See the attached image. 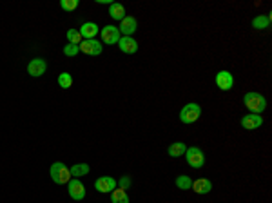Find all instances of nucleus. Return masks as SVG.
I'll return each mask as SVG.
<instances>
[{"instance_id": "22", "label": "nucleus", "mask_w": 272, "mask_h": 203, "mask_svg": "<svg viewBox=\"0 0 272 203\" xmlns=\"http://www.w3.org/2000/svg\"><path fill=\"white\" fill-rule=\"evenodd\" d=\"M58 85L62 89H69L73 85V76L69 73H60L58 74Z\"/></svg>"}, {"instance_id": "6", "label": "nucleus", "mask_w": 272, "mask_h": 203, "mask_svg": "<svg viewBox=\"0 0 272 203\" xmlns=\"http://www.w3.org/2000/svg\"><path fill=\"white\" fill-rule=\"evenodd\" d=\"M100 33H102V42L107 44V46H114V44H118L120 38H122V35H120L118 27L116 26H106L100 29Z\"/></svg>"}, {"instance_id": "3", "label": "nucleus", "mask_w": 272, "mask_h": 203, "mask_svg": "<svg viewBox=\"0 0 272 203\" xmlns=\"http://www.w3.org/2000/svg\"><path fill=\"white\" fill-rule=\"evenodd\" d=\"M199 116H201V107H199V104H194V102L183 105V109L180 111V120L185 125L198 122Z\"/></svg>"}, {"instance_id": "8", "label": "nucleus", "mask_w": 272, "mask_h": 203, "mask_svg": "<svg viewBox=\"0 0 272 203\" xmlns=\"http://www.w3.org/2000/svg\"><path fill=\"white\" fill-rule=\"evenodd\" d=\"M136 27H138V22H136V18L134 17H127L124 20H120V26H118V31L122 37H133V33L136 31Z\"/></svg>"}, {"instance_id": "20", "label": "nucleus", "mask_w": 272, "mask_h": 203, "mask_svg": "<svg viewBox=\"0 0 272 203\" xmlns=\"http://www.w3.org/2000/svg\"><path fill=\"white\" fill-rule=\"evenodd\" d=\"M129 194H127V190L124 189H114L111 192V203H129Z\"/></svg>"}, {"instance_id": "1", "label": "nucleus", "mask_w": 272, "mask_h": 203, "mask_svg": "<svg viewBox=\"0 0 272 203\" xmlns=\"http://www.w3.org/2000/svg\"><path fill=\"white\" fill-rule=\"evenodd\" d=\"M243 104L253 114H261L267 109V100L259 92H247L243 96Z\"/></svg>"}, {"instance_id": "11", "label": "nucleus", "mask_w": 272, "mask_h": 203, "mask_svg": "<svg viewBox=\"0 0 272 203\" xmlns=\"http://www.w3.org/2000/svg\"><path fill=\"white\" fill-rule=\"evenodd\" d=\"M94 189L98 190V192H113L116 189V180L113 176H102L98 178L96 182H94Z\"/></svg>"}, {"instance_id": "24", "label": "nucleus", "mask_w": 272, "mask_h": 203, "mask_svg": "<svg viewBox=\"0 0 272 203\" xmlns=\"http://www.w3.org/2000/svg\"><path fill=\"white\" fill-rule=\"evenodd\" d=\"M78 0H60V7L64 9V11H74L76 7H78Z\"/></svg>"}, {"instance_id": "7", "label": "nucleus", "mask_w": 272, "mask_h": 203, "mask_svg": "<svg viewBox=\"0 0 272 203\" xmlns=\"http://www.w3.org/2000/svg\"><path fill=\"white\" fill-rule=\"evenodd\" d=\"M80 51L89 55V56H100L102 55V42H98L96 38L93 40H82L80 44Z\"/></svg>"}, {"instance_id": "2", "label": "nucleus", "mask_w": 272, "mask_h": 203, "mask_svg": "<svg viewBox=\"0 0 272 203\" xmlns=\"http://www.w3.org/2000/svg\"><path fill=\"white\" fill-rule=\"evenodd\" d=\"M49 174H51V180H53L56 185H66V184H69V180H71L69 167H67L66 164H62V162H56V164L51 165Z\"/></svg>"}, {"instance_id": "26", "label": "nucleus", "mask_w": 272, "mask_h": 203, "mask_svg": "<svg viewBox=\"0 0 272 203\" xmlns=\"http://www.w3.org/2000/svg\"><path fill=\"white\" fill-rule=\"evenodd\" d=\"M131 184H133V182H131V178H129V176H122V178L118 180V185H120L118 189L127 190L129 187H131Z\"/></svg>"}, {"instance_id": "13", "label": "nucleus", "mask_w": 272, "mask_h": 203, "mask_svg": "<svg viewBox=\"0 0 272 203\" xmlns=\"http://www.w3.org/2000/svg\"><path fill=\"white\" fill-rule=\"evenodd\" d=\"M78 31L84 40H93L94 37L100 33V27H98V24H94V22H84V24L80 26Z\"/></svg>"}, {"instance_id": "12", "label": "nucleus", "mask_w": 272, "mask_h": 203, "mask_svg": "<svg viewBox=\"0 0 272 203\" xmlns=\"http://www.w3.org/2000/svg\"><path fill=\"white\" fill-rule=\"evenodd\" d=\"M263 125V118H261V114H245L243 118H241V127L247 129V131H254V129H259Z\"/></svg>"}, {"instance_id": "23", "label": "nucleus", "mask_w": 272, "mask_h": 203, "mask_svg": "<svg viewBox=\"0 0 272 203\" xmlns=\"http://www.w3.org/2000/svg\"><path fill=\"white\" fill-rule=\"evenodd\" d=\"M66 37H67V42H69V44H76V46H80V44H82V40H84L78 29H69Z\"/></svg>"}, {"instance_id": "17", "label": "nucleus", "mask_w": 272, "mask_h": 203, "mask_svg": "<svg viewBox=\"0 0 272 203\" xmlns=\"http://www.w3.org/2000/svg\"><path fill=\"white\" fill-rule=\"evenodd\" d=\"M109 17L113 20H124L126 18V7L122 6V4H116V2H113L111 6H109Z\"/></svg>"}, {"instance_id": "15", "label": "nucleus", "mask_w": 272, "mask_h": 203, "mask_svg": "<svg viewBox=\"0 0 272 203\" xmlns=\"http://www.w3.org/2000/svg\"><path fill=\"white\" fill-rule=\"evenodd\" d=\"M191 189L196 192V194H209L211 190H213V184H211V180H207V178H198V180H194L193 182V187Z\"/></svg>"}, {"instance_id": "4", "label": "nucleus", "mask_w": 272, "mask_h": 203, "mask_svg": "<svg viewBox=\"0 0 272 203\" xmlns=\"http://www.w3.org/2000/svg\"><path fill=\"white\" fill-rule=\"evenodd\" d=\"M185 160L189 167H193V169H201L205 165V154L199 147H194V145L185 151Z\"/></svg>"}, {"instance_id": "21", "label": "nucleus", "mask_w": 272, "mask_h": 203, "mask_svg": "<svg viewBox=\"0 0 272 203\" xmlns=\"http://www.w3.org/2000/svg\"><path fill=\"white\" fill-rule=\"evenodd\" d=\"M174 184H176V187H178V189L189 190L191 187H193V180L187 176V174H180V176L176 178V182H174Z\"/></svg>"}, {"instance_id": "9", "label": "nucleus", "mask_w": 272, "mask_h": 203, "mask_svg": "<svg viewBox=\"0 0 272 203\" xmlns=\"http://www.w3.org/2000/svg\"><path fill=\"white\" fill-rule=\"evenodd\" d=\"M214 82H216V85H218L221 91H231V89L234 87V76H233V73L219 71L218 74H216Z\"/></svg>"}, {"instance_id": "14", "label": "nucleus", "mask_w": 272, "mask_h": 203, "mask_svg": "<svg viewBox=\"0 0 272 203\" xmlns=\"http://www.w3.org/2000/svg\"><path fill=\"white\" fill-rule=\"evenodd\" d=\"M118 47L120 51L126 53V55H134V53L138 51V42L133 37H122L118 42Z\"/></svg>"}, {"instance_id": "5", "label": "nucleus", "mask_w": 272, "mask_h": 203, "mask_svg": "<svg viewBox=\"0 0 272 203\" xmlns=\"http://www.w3.org/2000/svg\"><path fill=\"white\" fill-rule=\"evenodd\" d=\"M67 192H69V196L76 200V202H82L84 198H86V185L80 182L78 178H73V180H69V184H67Z\"/></svg>"}, {"instance_id": "25", "label": "nucleus", "mask_w": 272, "mask_h": 203, "mask_svg": "<svg viewBox=\"0 0 272 203\" xmlns=\"http://www.w3.org/2000/svg\"><path fill=\"white\" fill-rule=\"evenodd\" d=\"M78 53H80V47L76 46V44H66V47H64V55H66V56H69V58L76 56Z\"/></svg>"}, {"instance_id": "18", "label": "nucleus", "mask_w": 272, "mask_h": 203, "mask_svg": "<svg viewBox=\"0 0 272 203\" xmlns=\"http://www.w3.org/2000/svg\"><path fill=\"white\" fill-rule=\"evenodd\" d=\"M89 170H91V167L87 164H74L73 167L69 169V172H71V176L73 178H82V176H87Z\"/></svg>"}, {"instance_id": "16", "label": "nucleus", "mask_w": 272, "mask_h": 203, "mask_svg": "<svg viewBox=\"0 0 272 203\" xmlns=\"http://www.w3.org/2000/svg\"><path fill=\"white\" fill-rule=\"evenodd\" d=\"M187 151V145L183 142H174V144L169 145V149H167V154L171 158H178V156H183Z\"/></svg>"}, {"instance_id": "10", "label": "nucleus", "mask_w": 272, "mask_h": 203, "mask_svg": "<svg viewBox=\"0 0 272 203\" xmlns=\"http://www.w3.org/2000/svg\"><path fill=\"white\" fill-rule=\"evenodd\" d=\"M47 71V64L44 58H33L29 64H27V73L33 76V78H38L44 73Z\"/></svg>"}, {"instance_id": "19", "label": "nucleus", "mask_w": 272, "mask_h": 203, "mask_svg": "<svg viewBox=\"0 0 272 203\" xmlns=\"http://www.w3.org/2000/svg\"><path fill=\"white\" fill-rule=\"evenodd\" d=\"M269 26H271V15H258L253 18L254 29H267Z\"/></svg>"}]
</instances>
